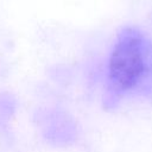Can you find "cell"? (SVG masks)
Masks as SVG:
<instances>
[{
	"instance_id": "1",
	"label": "cell",
	"mask_w": 152,
	"mask_h": 152,
	"mask_svg": "<svg viewBox=\"0 0 152 152\" xmlns=\"http://www.w3.org/2000/svg\"><path fill=\"white\" fill-rule=\"evenodd\" d=\"M152 86V42L140 30L127 26L116 36L107 65L106 106L114 107L133 91Z\"/></svg>"
}]
</instances>
